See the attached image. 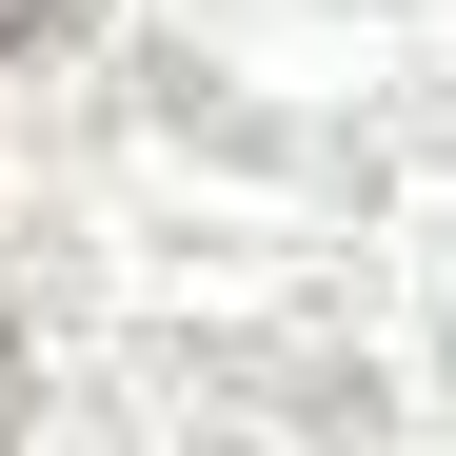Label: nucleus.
Here are the masks:
<instances>
[{"label":"nucleus","instance_id":"1","mask_svg":"<svg viewBox=\"0 0 456 456\" xmlns=\"http://www.w3.org/2000/svg\"><path fill=\"white\" fill-rule=\"evenodd\" d=\"M60 20H80V0H0V60H20V40H60Z\"/></svg>","mask_w":456,"mask_h":456},{"label":"nucleus","instance_id":"2","mask_svg":"<svg viewBox=\"0 0 456 456\" xmlns=\"http://www.w3.org/2000/svg\"><path fill=\"white\" fill-rule=\"evenodd\" d=\"M0 456H20V318H0Z\"/></svg>","mask_w":456,"mask_h":456}]
</instances>
